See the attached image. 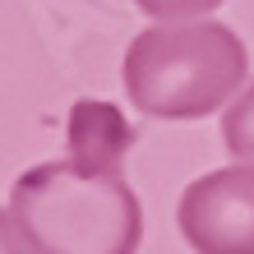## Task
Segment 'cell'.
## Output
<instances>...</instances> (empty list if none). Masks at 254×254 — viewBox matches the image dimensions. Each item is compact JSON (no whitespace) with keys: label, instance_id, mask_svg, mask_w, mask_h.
<instances>
[{"label":"cell","instance_id":"obj_1","mask_svg":"<svg viewBox=\"0 0 254 254\" xmlns=\"http://www.w3.org/2000/svg\"><path fill=\"white\" fill-rule=\"evenodd\" d=\"M250 51L227 23H153L129 42L121 79L134 111L157 121H203L241 97Z\"/></svg>","mask_w":254,"mask_h":254},{"label":"cell","instance_id":"obj_4","mask_svg":"<svg viewBox=\"0 0 254 254\" xmlns=\"http://www.w3.org/2000/svg\"><path fill=\"white\" fill-rule=\"evenodd\" d=\"M65 143H69L74 162H88V167H102V171H121L125 153L134 148V129L121 116V107L83 97V102H74V111H69Z\"/></svg>","mask_w":254,"mask_h":254},{"label":"cell","instance_id":"obj_2","mask_svg":"<svg viewBox=\"0 0 254 254\" xmlns=\"http://www.w3.org/2000/svg\"><path fill=\"white\" fill-rule=\"evenodd\" d=\"M9 213L37 254H139L143 241V208L125 176L74 157L23 171Z\"/></svg>","mask_w":254,"mask_h":254},{"label":"cell","instance_id":"obj_7","mask_svg":"<svg viewBox=\"0 0 254 254\" xmlns=\"http://www.w3.org/2000/svg\"><path fill=\"white\" fill-rule=\"evenodd\" d=\"M0 254H37L33 241H28V231L19 227V217L9 208H0Z\"/></svg>","mask_w":254,"mask_h":254},{"label":"cell","instance_id":"obj_3","mask_svg":"<svg viewBox=\"0 0 254 254\" xmlns=\"http://www.w3.org/2000/svg\"><path fill=\"white\" fill-rule=\"evenodd\" d=\"M176 222L194 254H254V167L231 162L190 181Z\"/></svg>","mask_w":254,"mask_h":254},{"label":"cell","instance_id":"obj_6","mask_svg":"<svg viewBox=\"0 0 254 254\" xmlns=\"http://www.w3.org/2000/svg\"><path fill=\"white\" fill-rule=\"evenodd\" d=\"M148 19L157 23H190V19H203V14H213L222 0H134Z\"/></svg>","mask_w":254,"mask_h":254},{"label":"cell","instance_id":"obj_5","mask_svg":"<svg viewBox=\"0 0 254 254\" xmlns=\"http://www.w3.org/2000/svg\"><path fill=\"white\" fill-rule=\"evenodd\" d=\"M222 143H227V153L236 162L254 167V83L222 111Z\"/></svg>","mask_w":254,"mask_h":254}]
</instances>
